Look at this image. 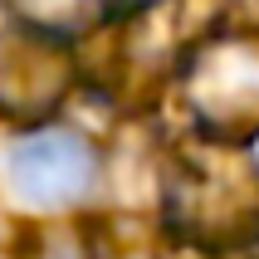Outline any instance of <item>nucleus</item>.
<instances>
[{"instance_id":"0eeeda50","label":"nucleus","mask_w":259,"mask_h":259,"mask_svg":"<svg viewBox=\"0 0 259 259\" xmlns=\"http://www.w3.org/2000/svg\"><path fill=\"white\" fill-rule=\"evenodd\" d=\"M113 5H117V0H113ZM122 5H142V0H122Z\"/></svg>"},{"instance_id":"39448f33","label":"nucleus","mask_w":259,"mask_h":259,"mask_svg":"<svg viewBox=\"0 0 259 259\" xmlns=\"http://www.w3.org/2000/svg\"><path fill=\"white\" fill-rule=\"evenodd\" d=\"M15 29L54 44H78L113 15V0H5Z\"/></svg>"},{"instance_id":"423d86ee","label":"nucleus","mask_w":259,"mask_h":259,"mask_svg":"<svg viewBox=\"0 0 259 259\" xmlns=\"http://www.w3.org/2000/svg\"><path fill=\"white\" fill-rule=\"evenodd\" d=\"M15 259H49L44 249H25V254H15Z\"/></svg>"},{"instance_id":"f257e3e1","label":"nucleus","mask_w":259,"mask_h":259,"mask_svg":"<svg viewBox=\"0 0 259 259\" xmlns=\"http://www.w3.org/2000/svg\"><path fill=\"white\" fill-rule=\"evenodd\" d=\"M157 215L176 245L205 259L259 245V161L201 137L171 147L157 166Z\"/></svg>"},{"instance_id":"20e7f679","label":"nucleus","mask_w":259,"mask_h":259,"mask_svg":"<svg viewBox=\"0 0 259 259\" xmlns=\"http://www.w3.org/2000/svg\"><path fill=\"white\" fill-rule=\"evenodd\" d=\"M83 78L88 73L73 59V44L39 39L15 25L0 34V122L10 132L59 122Z\"/></svg>"},{"instance_id":"f03ea898","label":"nucleus","mask_w":259,"mask_h":259,"mask_svg":"<svg viewBox=\"0 0 259 259\" xmlns=\"http://www.w3.org/2000/svg\"><path fill=\"white\" fill-rule=\"evenodd\" d=\"M0 191L29 220L88 215L108 191V152L93 132L69 127L64 117L25 127L0 147Z\"/></svg>"},{"instance_id":"7ed1b4c3","label":"nucleus","mask_w":259,"mask_h":259,"mask_svg":"<svg viewBox=\"0 0 259 259\" xmlns=\"http://www.w3.org/2000/svg\"><path fill=\"white\" fill-rule=\"evenodd\" d=\"M176 83L201 142L249 147L259 137V34L215 29L191 49Z\"/></svg>"},{"instance_id":"6e6552de","label":"nucleus","mask_w":259,"mask_h":259,"mask_svg":"<svg viewBox=\"0 0 259 259\" xmlns=\"http://www.w3.org/2000/svg\"><path fill=\"white\" fill-rule=\"evenodd\" d=\"M225 259H240V254H225Z\"/></svg>"}]
</instances>
